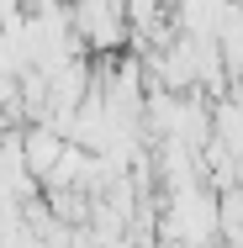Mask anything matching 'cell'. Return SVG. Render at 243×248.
Segmentation results:
<instances>
[{"instance_id":"obj_1","label":"cell","mask_w":243,"mask_h":248,"mask_svg":"<svg viewBox=\"0 0 243 248\" xmlns=\"http://www.w3.org/2000/svg\"><path fill=\"white\" fill-rule=\"evenodd\" d=\"M159 238L180 248H211L217 243V190L211 185H185V190H169V206L159 217Z\"/></svg>"},{"instance_id":"obj_2","label":"cell","mask_w":243,"mask_h":248,"mask_svg":"<svg viewBox=\"0 0 243 248\" xmlns=\"http://www.w3.org/2000/svg\"><path fill=\"white\" fill-rule=\"evenodd\" d=\"M16 143H21V164H27V174L43 185L69 138H64V132H53L48 122H21V127H16Z\"/></svg>"},{"instance_id":"obj_3","label":"cell","mask_w":243,"mask_h":248,"mask_svg":"<svg viewBox=\"0 0 243 248\" xmlns=\"http://www.w3.org/2000/svg\"><path fill=\"white\" fill-rule=\"evenodd\" d=\"M80 32H85L90 48H116V43H122V16H116V5H111V0H85V5H80Z\"/></svg>"},{"instance_id":"obj_4","label":"cell","mask_w":243,"mask_h":248,"mask_svg":"<svg viewBox=\"0 0 243 248\" xmlns=\"http://www.w3.org/2000/svg\"><path fill=\"white\" fill-rule=\"evenodd\" d=\"M153 5H159V0H132V16L143 21V16H153Z\"/></svg>"}]
</instances>
